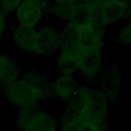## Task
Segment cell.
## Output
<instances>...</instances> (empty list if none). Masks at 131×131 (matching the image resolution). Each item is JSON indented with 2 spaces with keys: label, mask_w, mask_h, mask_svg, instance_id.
Returning <instances> with one entry per match:
<instances>
[{
  "label": "cell",
  "mask_w": 131,
  "mask_h": 131,
  "mask_svg": "<svg viewBox=\"0 0 131 131\" xmlns=\"http://www.w3.org/2000/svg\"><path fill=\"white\" fill-rule=\"evenodd\" d=\"M107 29L92 19L78 18L59 30L60 48L55 54L59 74L78 76L85 84L96 86L103 62Z\"/></svg>",
  "instance_id": "cell-1"
},
{
  "label": "cell",
  "mask_w": 131,
  "mask_h": 131,
  "mask_svg": "<svg viewBox=\"0 0 131 131\" xmlns=\"http://www.w3.org/2000/svg\"><path fill=\"white\" fill-rule=\"evenodd\" d=\"M59 131H110L111 103L94 88H81L58 118Z\"/></svg>",
  "instance_id": "cell-2"
},
{
  "label": "cell",
  "mask_w": 131,
  "mask_h": 131,
  "mask_svg": "<svg viewBox=\"0 0 131 131\" xmlns=\"http://www.w3.org/2000/svg\"><path fill=\"white\" fill-rule=\"evenodd\" d=\"M50 81L48 77L37 71L21 73L12 83L1 86V95L17 111L37 105L52 98Z\"/></svg>",
  "instance_id": "cell-3"
},
{
  "label": "cell",
  "mask_w": 131,
  "mask_h": 131,
  "mask_svg": "<svg viewBox=\"0 0 131 131\" xmlns=\"http://www.w3.org/2000/svg\"><path fill=\"white\" fill-rule=\"evenodd\" d=\"M15 125L18 131H59L57 118L43 105L18 110Z\"/></svg>",
  "instance_id": "cell-4"
},
{
  "label": "cell",
  "mask_w": 131,
  "mask_h": 131,
  "mask_svg": "<svg viewBox=\"0 0 131 131\" xmlns=\"http://www.w3.org/2000/svg\"><path fill=\"white\" fill-rule=\"evenodd\" d=\"M47 14L46 0H23L12 13L13 26L37 30Z\"/></svg>",
  "instance_id": "cell-5"
},
{
  "label": "cell",
  "mask_w": 131,
  "mask_h": 131,
  "mask_svg": "<svg viewBox=\"0 0 131 131\" xmlns=\"http://www.w3.org/2000/svg\"><path fill=\"white\" fill-rule=\"evenodd\" d=\"M9 33L14 47L19 51L41 58L49 57L37 30H29L12 25Z\"/></svg>",
  "instance_id": "cell-6"
},
{
  "label": "cell",
  "mask_w": 131,
  "mask_h": 131,
  "mask_svg": "<svg viewBox=\"0 0 131 131\" xmlns=\"http://www.w3.org/2000/svg\"><path fill=\"white\" fill-rule=\"evenodd\" d=\"M96 87L111 104L118 101L119 97L124 93V87L123 74L116 63L102 68Z\"/></svg>",
  "instance_id": "cell-7"
},
{
  "label": "cell",
  "mask_w": 131,
  "mask_h": 131,
  "mask_svg": "<svg viewBox=\"0 0 131 131\" xmlns=\"http://www.w3.org/2000/svg\"><path fill=\"white\" fill-rule=\"evenodd\" d=\"M80 84L78 76L59 74L56 78L51 79L50 81L52 98H56L64 105L68 104L74 98Z\"/></svg>",
  "instance_id": "cell-8"
},
{
  "label": "cell",
  "mask_w": 131,
  "mask_h": 131,
  "mask_svg": "<svg viewBox=\"0 0 131 131\" xmlns=\"http://www.w3.org/2000/svg\"><path fill=\"white\" fill-rule=\"evenodd\" d=\"M20 68L14 57L8 53L0 52V85L6 86L20 76Z\"/></svg>",
  "instance_id": "cell-9"
},
{
  "label": "cell",
  "mask_w": 131,
  "mask_h": 131,
  "mask_svg": "<svg viewBox=\"0 0 131 131\" xmlns=\"http://www.w3.org/2000/svg\"><path fill=\"white\" fill-rule=\"evenodd\" d=\"M114 41L120 45H131V18L117 30Z\"/></svg>",
  "instance_id": "cell-10"
},
{
  "label": "cell",
  "mask_w": 131,
  "mask_h": 131,
  "mask_svg": "<svg viewBox=\"0 0 131 131\" xmlns=\"http://www.w3.org/2000/svg\"><path fill=\"white\" fill-rule=\"evenodd\" d=\"M12 25V16L0 10V41L7 33H9Z\"/></svg>",
  "instance_id": "cell-11"
},
{
  "label": "cell",
  "mask_w": 131,
  "mask_h": 131,
  "mask_svg": "<svg viewBox=\"0 0 131 131\" xmlns=\"http://www.w3.org/2000/svg\"><path fill=\"white\" fill-rule=\"evenodd\" d=\"M23 0H0V10L12 15Z\"/></svg>",
  "instance_id": "cell-12"
}]
</instances>
